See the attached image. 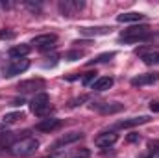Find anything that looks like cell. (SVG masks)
<instances>
[{"instance_id": "cell-23", "label": "cell", "mask_w": 159, "mask_h": 158, "mask_svg": "<svg viewBox=\"0 0 159 158\" xmlns=\"http://www.w3.org/2000/svg\"><path fill=\"white\" fill-rule=\"evenodd\" d=\"M15 37V32L11 30H0V39H13Z\"/></svg>"}, {"instance_id": "cell-19", "label": "cell", "mask_w": 159, "mask_h": 158, "mask_svg": "<svg viewBox=\"0 0 159 158\" xmlns=\"http://www.w3.org/2000/svg\"><path fill=\"white\" fill-rule=\"evenodd\" d=\"M19 119H24V114L22 112H9V114H6L4 116V125H9V123H17Z\"/></svg>"}, {"instance_id": "cell-8", "label": "cell", "mask_w": 159, "mask_h": 158, "mask_svg": "<svg viewBox=\"0 0 159 158\" xmlns=\"http://www.w3.org/2000/svg\"><path fill=\"white\" fill-rule=\"evenodd\" d=\"M44 87V80L43 78H32V80H22L17 84V89L22 93H30V91H37Z\"/></svg>"}, {"instance_id": "cell-12", "label": "cell", "mask_w": 159, "mask_h": 158, "mask_svg": "<svg viewBox=\"0 0 159 158\" xmlns=\"http://www.w3.org/2000/svg\"><path fill=\"white\" fill-rule=\"evenodd\" d=\"M61 126V121L56 117H48V119H43L39 121L37 125H35V128L41 130V132H54L56 128H59Z\"/></svg>"}, {"instance_id": "cell-11", "label": "cell", "mask_w": 159, "mask_h": 158, "mask_svg": "<svg viewBox=\"0 0 159 158\" xmlns=\"http://www.w3.org/2000/svg\"><path fill=\"white\" fill-rule=\"evenodd\" d=\"M83 138V134L81 132H69V134H65V136H61L54 145H52V149L54 151H57L59 147H63V145H69V143H74V141H78Z\"/></svg>"}, {"instance_id": "cell-14", "label": "cell", "mask_w": 159, "mask_h": 158, "mask_svg": "<svg viewBox=\"0 0 159 158\" xmlns=\"http://www.w3.org/2000/svg\"><path fill=\"white\" fill-rule=\"evenodd\" d=\"M109 32H111V28H109V26H96V28H87V26H83V28H80V34H81V36H87V37L107 36Z\"/></svg>"}, {"instance_id": "cell-17", "label": "cell", "mask_w": 159, "mask_h": 158, "mask_svg": "<svg viewBox=\"0 0 159 158\" xmlns=\"http://www.w3.org/2000/svg\"><path fill=\"white\" fill-rule=\"evenodd\" d=\"M111 86H113V78L111 77H100V78H96L93 82V89L94 91H106Z\"/></svg>"}, {"instance_id": "cell-5", "label": "cell", "mask_w": 159, "mask_h": 158, "mask_svg": "<svg viewBox=\"0 0 159 158\" xmlns=\"http://www.w3.org/2000/svg\"><path fill=\"white\" fill-rule=\"evenodd\" d=\"M30 67V62L28 60H13V63H9L7 67H4V77H7V78H11V77H15V75H20V73H24L26 69Z\"/></svg>"}, {"instance_id": "cell-4", "label": "cell", "mask_w": 159, "mask_h": 158, "mask_svg": "<svg viewBox=\"0 0 159 158\" xmlns=\"http://www.w3.org/2000/svg\"><path fill=\"white\" fill-rule=\"evenodd\" d=\"M56 41H57L56 34H43V36H35L32 39V45L35 48H39V50H48V48L56 47Z\"/></svg>"}, {"instance_id": "cell-3", "label": "cell", "mask_w": 159, "mask_h": 158, "mask_svg": "<svg viewBox=\"0 0 159 158\" xmlns=\"http://www.w3.org/2000/svg\"><path fill=\"white\" fill-rule=\"evenodd\" d=\"M30 108H32V112H34L35 116L46 114V110L50 108V99H48V95H46V93H37V95L32 99Z\"/></svg>"}, {"instance_id": "cell-15", "label": "cell", "mask_w": 159, "mask_h": 158, "mask_svg": "<svg viewBox=\"0 0 159 158\" xmlns=\"http://www.w3.org/2000/svg\"><path fill=\"white\" fill-rule=\"evenodd\" d=\"M150 117L148 116H139V117H129V119H124L117 123V128H131V126H139V125H144L148 123Z\"/></svg>"}, {"instance_id": "cell-27", "label": "cell", "mask_w": 159, "mask_h": 158, "mask_svg": "<svg viewBox=\"0 0 159 158\" xmlns=\"http://www.w3.org/2000/svg\"><path fill=\"white\" fill-rule=\"evenodd\" d=\"M148 147H150V151H156V149H159V141H150Z\"/></svg>"}, {"instance_id": "cell-6", "label": "cell", "mask_w": 159, "mask_h": 158, "mask_svg": "<svg viewBox=\"0 0 159 158\" xmlns=\"http://www.w3.org/2000/svg\"><path fill=\"white\" fill-rule=\"evenodd\" d=\"M83 6L85 4L78 2V0H63V2H59V11L63 17H74Z\"/></svg>"}, {"instance_id": "cell-29", "label": "cell", "mask_w": 159, "mask_h": 158, "mask_svg": "<svg viewBox=\"0 0 159 158\" xmlns=\"http://www.w3.org/2000/svg\"><path fill=\"white\" fill-rule=\"evenodd\" d=\"M137 140H139V136H135V134H133V136H129V138H128V141H137Z\"/></svg>"}, {"instance_id": "cell-10", "label": "cell", "mask_w": 159, "mask_h": 158, "mask_svg": "<svg viewBox=\"0 0 159 158\" xmlns=\"http://www.w3.org/2000/svg\"><path fill=\"white\" fill-rule=\"evenodd\" d=\"M117 140H119V136H117L115 132H104V134H100V136L94 140V143H96V147H100V149H107V147L115 145Z\"/></svg>"}, {"instance_id": "cell-18", "label": "cell", "mask_w": 159, "mask_h": 158, "mask_svg": "<svg viewBox=\"0 0 159 158\" xmlns=\"http://www.w3.org/2000/svg\"><path fill=\"white\" fill-rule=\"evenodd\" d=\"M143 19H144V15L139 13V11H128V13H122V15L117 17L119 22H139Z\"/></svg>"}, {"instance_id": "cell-25", "label": "cell", "mask_w": 159, "mask_h": 158, "mask_svg": "<svg viewBox=\"0 0 159 158\" xmlns=\"http://www.w3.org/2000/svg\"><path fill=\"white\" fill-rule=\"evenodd\" d=\"M24 6H26L28 9H32L34 13H39V11H41V6H39V4H32V2H26Z\"/></svg>"}, {"instance_id": "cell-2", "label": "cell", "mask_w": 159, "mask_h": 158, "mask_svg": "<svg viewBox=\"0 0 159 158\" xmlns=\"http://www.w3.org/2000/svg\"><path fill=\"white\" fill-rule=\"evenodd\" d=\"M150 37V26L148 24H139V26H129L120 34V41L124 43H137Z\"/></svg>"}, {"instance_id": "cell-1", "label": "cell", "mask_w": 159, "mask_h": 158, "mask_svg": "<svg viewBox=\"0 0 159 158\" xmlns=\"http://www.w3.org/2000/svg\"><path fill=\"white\" fill-rule=\"evenodd\" d=\"M39 149V141L32 136H26L19 141H15L11 145V155L13 156H19V158H26V156H32L35 151Z\"/></svg>"}, {"instance_id": "cell-22", "label": "cell", "mask_w": 159, "mask_h": 158, "mask_svg": "<svg viewBox=\"0 0 159 158\" xmlns=\"http://www.w3.org/2000/svg\"><path fill=\"white\" fill-rule=\"evenodd\" d=\"M87 156H89V149H85V147L72 153V158H87Z\"/></svg>"}, {"instance_id": "cell-30", "label": "cell", "mask_w": 159, "mask_h": 158, "mask_svg": "<svg viewBox=\"0 0 159 158\" xmlns=\"http://www.w3.org/2000/svg\"><path fill=\"white\" fill-rule=\"evenodd\" d=\"M0 132H2V134L6 132V125H0Z\"/></svg>"}, {"instance_id": "cell-20", "label": "cell", "mask_w": 159, "mask_h": 158, "mask_svg": "<svg viewBox=\"0 0 159 158\" xmlns=\"http://www.w3.org/2000/svg\"><path fill=\"white\" fill-rule=\"evenodd\" d=\"M111 58H115V52H104V54L96 56L93 62H94V63H106V62H109Z\"/></svg>"}, {"instance_id": "cell-9", "label": "cell", "mask_w": 159, "mask_h": 158, "mask_svg": "<svg viewBox=\"0 0 159 158\" xmlns=\"http://www.w3.org/2000/svg\"><path fill=\"white\" fill-rule=\"evenodd\" d=\"M157 80H159V73H146V75H139V77L131 78V86L133 87H143V86L156 84Z\"/></svg>"}, {"instance_id": "cell-7", "label": "cell", "mask_w": 159, "mask_h": 158, "mask_svg": "<svg viewBox=\"0 0 159 158\" xmlns=\"http://www.w3.org/2000/svg\"><path fill=\"white\" fill-rule=\"evenodd\" d=\"M93 110L100 112L102 116H113L124 110L122 102H100V104H93Z\"/></svg>"}, {"instance_id": "cell-26", "label": "cell", "mask_w": 159, "mask_h": 158, "mask_svg": "<svg viewBox=\"0 0 159 158\" xmlns=\"http://www.w3.org/2000/svg\"><path fill=\"white\" fill-rule=\"evenodd\" d=\"M65 58H67V60H70V62H74V60L81 58V52H67V54H65Z\"/></svg>"}, {"instance_id": "cell-24", "label": "cell", "mask_w": 159, "mask_h": 158, "mask_svg": "<svg viewBox=\"0 0 159 158\" xmlns=\"http://www.w3.org/2000/svg\"><path fill=\"white\" fill-rule=\"evenodd\" d=\"M150 110H152L154 114H159V99H154V101H150Z\"/></svg>"}, {"instance_id": "cell-28", "label": "cell", "mask_w": 159, "mask_h": 158, "mask_svg": "<svg viewBox=\"0 0 159 158\" xmlns=\"http://www.w3.org/2000/svg\"><path fill=\"white\" fill-rule=\"evenodd\" d=\"M148 158H159V149H156V151H152V153L148 155Z\"/></svg>"}, {"instance_id": "cell-16", "label": "cell", "mask_w": 159, "mask_h": 158, "mask_svg": "<svg viewBox=\"0 0 159 158\" xmlns=\"http://www.w3.org/2000/svg\"><path fill=\"white\" fill-rule=\"evenodd\" d=\"M30 50H32V47L22 43V45H17V47L9 48V56H11V58H15V60H22L24 56H28V54H30Z\"/></svg>"}, {"instance_id": "cell-13", "label": "cell", "mask_w": 159, "mask_h": 158, "mask_svg": "<svg viewBox=\"0 0 159 158\" xmlns=\"http://www.w3.org/2000/svg\"><path fill=\"white\" fill-rule=\"evenodd\" d=\"M135 54L141 56V60H143L146 65H159V52H148V50H144V48H137Z\"/></svg>"}, {"instance_id": "cell-21", "label": "cell", "mask_w": 159, "mask_h": 158, "mask_svg": "<svg viewBox=\"0 0 159 158\" xmlns=\"http://www.w3.org/2000/svg\"><path fill=\"white\" fill-rule=\"evenodd\" d=\"M94 78H96V73H94V71H89V73H85V75H83L81 82H83V86H89L91 82H94Z\"/></svg>"}]
</instances>
